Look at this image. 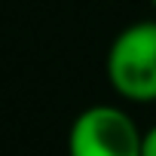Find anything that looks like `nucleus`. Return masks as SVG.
Listing matches in <instances>:
<instances>
[{
  "label": "nucleus",
  "mask_w": 156,
  "mask_h": 156,
  "mask_svg": "<svg viewBox=\"0 0 156 156\" xmlns=\"http://www.w3.org/2000/svg\"><path fill=\"white\" fill-rule=\"evenodd\" d=\"M104 73L119 98L135 104L156 101V19L132 22L110 40Z\"/></svg>",
  "instance_id": "f257e3e1"
},
{
  "label": "nucleus",
  "mask_w": 156,
  "mask_h": 156,
  "mask_svg": "<svg viewBox=\"0 0 156 156\" xmlns=\"http://www.w3.org/2000/svg\"><path fill=\"white\" fill-rule=\"evenodd\" d=\"M144 132L116 104H92L67 129V156H141Z\"/></svg>",
  "instance_id": "f03ea898"
},
{
  "label": "nucleus",
  "mask_w": 156,
  "mask_h": 156,
  "mask_svg": "<svg viewBox=\"0 0 156 156\" xmlns=\"http://www.w3.org/2000/svg\"><path fill=\"white\" fill-rule=\"evenodd\" d=\"M141 156H156V126H150L144 132V144H141Z\"/></svg>",
  "instance_id": "7ed1b4c3"
},
{
  "label": "nucleus",
  "mask_w": 156,
  "mask_h": 156,
  "mask_svg": "<svg viewBox=\"0 0 156 156\" xmlns=\"http://www.w3.org/2000/svg\"><path fill=\"white\" fill-rule=\"evenodd\" d=\"M150 3H153V9H156V0H150Z\"/></svg>",
  "instance_id": "20e7f679"
}]
</instances>
